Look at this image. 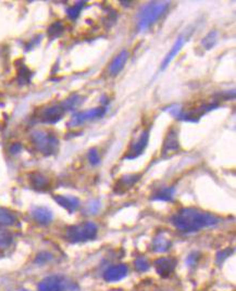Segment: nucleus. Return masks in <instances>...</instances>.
<instances>
[{
  "label": "nucleus",
  "mask_w": 236,
  "mask_h": 291,
  "mask_svg": "<svg viewBox=\"0 0 236 291\" xmlns=\"http://www.w3.org/2000/svg\"><path fill=\"white\" fill-rule=\"evenodd\" d=\"M171 223L179 231L189 234L213 227L220 223V218L199 209L183 208L171 217Z\"/></svg>",
  "instance_id": "obj_1"
},
{
  "label": "nucleus",
  "mask_w": 236,
  "mask_h": 291,
  "mask_svg": "<svg viewBox=\"0 0 236 291\" xmlns=\"http://www.w3.org/2000/svg\"><path fill=\"white\" fill-rule=\"evenodd\" d=\"M169 3H151L142 8L137 15V30L143 32L155 24L167 12Z\"/></svg>",
  "instance_id": "obj_2"
},
{
  "label": "nucleus",
  "mask_w": 236,
  "mask_h": 291,
  "mask_svg": "<svg viewBox=\"0 0 236 291\" xmlns=\"http://www.w3.org/2000/svg\"><path fill=\"white\" fill-rule=\"evenodd\" d=\"M31 142L44 155H52L57 153L59 148L58 138L47 130L36 129L31 133Z\"/></svg>",
  "instance_id": "obj_3"
},
{
  "label": "nucleus",
  "mask_w": 236,
  "mask_h": 291,
  "mask_svg": "<svg viewBox=\"0 0 236 291\" xmlns=\"http://www.w3.org/2000/svg\"><path fill=\"white\" fill-rule=\"evenodd\" d=\"M98 227L93 222H85L78 225L70 226L66 232L67 240L72 243L93 240L97 236Z\"/></svg>",
  "instance_id": "obj_4"
},
{
  "label": "nucleus",
  "mask_w": 236,
  "mask_h": 291,
  "mask_svg": "<svg viewBox=\"0 0 236 291\" xmlns=\"http://www.w3.org/2000/svg\"><path fill=\"white\" fill-rule=\"evenodd\" d=\"M73 288V283L62 275H50L40 280L38 291H68Z\"/></svg>",
  "instance_id": "obj_5"
},
{
  "label": "nucleus",
  "mask_w": 236,
  "mask_h": 291,
  "mask_svg": "<svg viewBox=\"0 0 236 291\" xmlns=\"http://www.w3.org/2000/svg\"><path fill=\"white\" fill-rule=\"evenodd\" d=\"M180 151V142H179V130L176 127H171L167 135L164 137L162 145V156L168 158L176 154Z\"/></svg>",
  "instance_id": "obj_6"
},
{
  "label": "nucleus",
  "mask_w": 236,
  "mask_h": 291,
  "mask_svg": "<svg viewBox=\"0 0 236 291\" xmlns=\"http://www.w3.org/2000/svg\"><path fill=\"white\" fill-rule=\"evenodd\" d=\"M104 113H106V109L101 108V107L76 113V114H74L73 118L71 119V121L69 122V126H72V127L78 126L81 124H84V123H86V122L100 119L104 116Z\"/></svg>",
  "instance_id": "obj_7"
},
{
  "label": "nucleus",
  "mask_w": 236,
  "mask_h": 291,
  "mask_svg": "<svg viewBox=\"0 0 236 291\" xmlns=\"http://www.w3.org/2000/svg\"><path fill=\"white\" fill-rule=\"evenodd\" d=\"M148 140H149V130H144L141 133L135 142L130 146L128 150H127V153L125 155L126 160H133V159H136L137 156L141 155L145 148L147 147L148 144Z\"/></svg>",
  "instance_id": "obj_8"
},
{
  "label": "nucleus",
  "mask_w": 236,
  "mask_h": 291,
  "mask_svg": "<svg viewBox=\"0 0 236 291\" xmlns=\"http://www.w3.org/2000/svg\"><path fill=\"white\" fill-rule=\"evenodd\" d=\"M66 111L67 110L65 109L62 103L51 105V107L46 108L40 113L39 119L42 123H46V124H55V123L62 119Z\"/></svg>",
  "instance_id": "obj_9"
},
{
  "label": "nucleus",
  "mask_w": 236,
  "mask_h": 291,
  "mask_svg": "<svg viewBox=\"0 0 236 291\" xmlns=\"http://www.w3.org/2000/svg\"><path fill=\"white\" fill-rule=\"evenodd\" d=\"M189 36V34L188 32L184 33V34H182L180 35V36L177 38L176 42L173 43V46L171 48V50L169 51V54L165 56V58L163 59L162 61V63H161V70H165L169 64L172 62V60L176 58L178 55H179V52L181 51V49L183 48V46L185 45V42L187 41V38Z\"/></svg>",
  "instance_id": "obj_10"
},
{
  "label": "nucleus",
  "mask_w": 236,
  "mask_h": 291,
  "mask_svg": "<svg viewBox=\"0 0 236 291\" xmlns=\"http://www.w3.org/2000/svg\"><path fill=\"white\" fill-rule=\"evenodd\" d=\"M127 273L128 268L125 264H117V265H112L106 270L103 273V279L108 283H116V281L125 278Z\"/></svg>",
  "instance_id": "obj_11"
},
{
  "label": "nucleus",
  "mask_w": 236,
  "mask_h": 291,
  "mask_svg": "<svg viewBox=\"0 0 236 291\" xmlns=\"http://www.w3.org/2000/svg\"><path fill=\"white\" fill-rule=\"evenodd\" d=\"M155 268L157 274L163 278L169 277L174 272L177 265V261L172 258H160L155 261Z\"/></svg>",
  "instance_id": "obj_12"
},
{
  "label": "nucleus",
  "mask_w": 236,
  "mask_h": 291,
  "mask_svg": "<svg viewBox=\"0 0 236 291\" xmlns=\"http://www.w3.org/2000/svg\"><path fill=\"white\" fill-rule=\"evenodd\" d=\"M139 178H141V174H128L122 176L116 184L115 191L117 193H124L130 188H132Z\"/></svg>",
  "instance_id": "obj_13"
},
{
  "label": "nucleus",
  "mask_w": 236,
  "mask_h": 291,
  "mask_svg": "<svg viewBox=\"0 0 236 291\" xmlns=\"http://www.w3.org/2000/svg\"><path fill=\"white\" fill-rule=\"evenodd\" d=\"M54 200L57 204L66 209L69 213H73L75 211L80 208L81 202L78 200V198L74 196H63V195H57L54 197Z\"/></svg>",
  "instance_id": "obj_14"
},
{
  "label": "nucleus",
  "mask_w": 236,
  "mask_h": 291,
  "mask_svg": "<svg viewBox=\"0 0 236 291\" xmlns=\"http://www.w3.org/2000/svg\"><path fill=\"white\" fill-rule=\"evenodd\" d=\"M128 57H130L128 51L127 50H122L120 54L112 60V62L110 63L109 69H108L109 74L111 76H117L125 66L127 60H128Z\"/></svg>",
  "instance_id": "obj_15"
},
{
  "label": "nucleus",
  "mask_w": 236,
  "mask_h": 291,
  "mask_svg": "<svg viewBox=\"0 0 236 291\" xmlns=\"http://www.w3.org/2000/svg\"><path fill=\"white\" fill-rule=\"evenodd\" d=\"M31 214L35 222H37L40 225H48L54 218V214L46 207H35L32 210Z\"/></svg>",
  "instance_id": "obj_16"
},
{
  "label": "nucleus",
  "mask_w": 236,
  "mask_h": 291,
  "mask_svg": "<svg viewBox=\"0 0 236 291\" xmlns=\"http://www.w3.org/2000/svg\"><path fill=\"white\" fill-rule=\"evenodd\" d=\"M152 245H153V250L155 252L163 253V252H167L168 250H170L171 245H172V241L167 233L161 232L154 238Z\"/></svg>",
  "instance_id": "obj_17"
},
{
  "label": "nucleus",
  "mask_w": 236,
  "mask_h": 291,
  "mask_svg": "<svg viewBox=\"0 0 236 291\" xmlns=\"http://www.w3.org/2000/svg\"><path fill=\"white\" fill-rule=\"evenodd\" d=\"M30 184L34 189L45 190L49 187L50 182L47 176H45L39 172H34L30 175Z\"/></svg>",
  "instance_id": "obj_18"
},
{
  "label": "nucleus",
  "mask_w": 236,
  "mask_h": 291,
  "mask_svg": "<svg viewBox=\"0 0 236 291\" xmlns=\"http://www.w3.org/2000/svg\"><path fill=\"white\" fill-rule=\"evenodd\" d=\"M174 195H176V188L165 187L157 191L152 199L156 201H172Z\"/></svg>",
  "instance_id": "obj_19"
},
{
  "label": "nucleus",
  "mask_w": 236,
  "mask_h": 291,
  "mask_svg": "<svg viewBox=\"0 0 236 291\" xmlns=\"http://www.w3.org/2000/svg\"><path fill=\"white\" fill-rule=\"evenodd\" d=\"M16 222V216L8 209L0 208V225L12 226Z\"/></svg>",
  "instance_id": "obj_20"
},
{
  "label": "nucleus",
  "mask_w": 236,
  "mask_h": 291,
  "mask_svg": "<svg viewBox=\"0 0 236 291\" xmlns=\"http://www.w3.org/2000/svg\"><path fill=\"white\" fill-rule=\"evenodd\" d=\"M13 241V235L7 229L0 228V249H6L10 247Z\"/></svg>",
  "instance_id": "obj_21"
},
{
  "label": "nucleus",
  "mask_w": 236,
  "mask_h": 291,
  "mask_svg": "<svg viewBox=\"0 0 236 291\" xmlns=\"http://www.w3.org/2000/svg\"><path fill=\"white\" fill-rule=\"evenodd\" d=\"M218 40V33L216 31H212L210 33H208L206 36L202 40V46L206 49L209 50L211 49Z\"/></svg>",
  "instance_id": "obj_22"
},
{
  "label": "nucleus",
  "mask_w": 236,
  "mask_h": 291,
  "mask_svg": "<svg viewBox=\"0 0 236 291\" xmlns=\"http://www.w3.org/2000/svg\"><path fill=\"white\" fill-rule=\"evenodd\" d=\"M65 26L61 22H55L54 24H51L48 29V35L50 38H55L60 36L61 34L63 33Z\"/></svg>",
  "instance_id": "obj_23"
},
{
  "label": "nucleus",
  "mask_w": 236,
  "mask_h": 291,
  "mask_svg": "<svg viewBox=\"0 0 236 291\" xmlns=\"http://www.w3.org/2000/svg\"><path fill=\"white\" fill-rule=\"evenodd\" d=\"M84 5H85L84 2H80V3L75 4L74 6L68 8V9H67V14H68V16L70 17V19H71V20H75L76 17H77L78 15H80V13H81V11H82V9H83Z\"/></svg>",
  "instance_id": "obj_24"
},
{
  "label": "nucleus",
  "mask_w": 236,
  "mask_h": 291,
  "mask_svg": "<svg viewBox=\"0 0 236 291\" xmlns=\"http://www.w3.org/2000/svg\"><path fill=\"white\" fill-rule=\"evenodd\" d=\"M52 259H54V255H52L48 251H42L37 254L36 259H35V263L38 264V265H44V264L49 263Z\"/></svg>",
  "instance_id": "obj_25"
},
{
  "label": "nucleus",
  "mask_w": 236,
  "mask_h": 291,
  "mask_svg": "<svg viewBox=\"0 0 236 291\" xmlns=\"http://www.w3.org/2000/svg\"><path fill=\"white\" fill-rule=\"evenodd\" d=\"M149 267H151V264L145 257H139L135 260V268L138 272L144 273V272L149 270Z\"/></svg>",
  "instance_id": "obj_26"
},
{
  "label": "nucleus",
  "mask_w": 236,
  "mask_h": 291,
  "mask_svg": "<svg viewBox=\"0 0 236 291\" xmlns=\"http://www.w3.org/2000/svg\"><path fill=\"white\" fill-rule=\"evenodd\" d=\"M31 71L25 65H21L19 70V82L22 84H26L31 81Z\"/></svg>",
  "instance_id": "obj_27"
},
{
  "label": "nucleus",
  "mask_w": 236,
  "mask_h": 291,
  "mask_svg": "<svg viewBox=\"0 0 236 291\" xmlns=\"http://www.w3.org/2000/svg\"><path fill=\"white\" fill-rule=\"evenodd\" d=\"M80 102H81V97L75 95V96H72L71 98L67 99V100L62 103V105H63L66 110H72V109H74L75 107H77L78 103H80Z\"/></svg>",
  "instance_id": "obj_28"
},
{
  "label": "nucleus",
  "mask_w": 236,
  "mask_h": 291,
  "mask_svg": "<svg viewBox=\"0 0 236 291\" xmlns=\"http://www.w3.org/2000/svg\"><path fill=\"white\" fill-rule=\"evenodd\" d=\"M89 161L92 165L96 166L100 163V155L98 150L96 148H92L89 151Z\"/></svg>",
  "instance_id": "obj_29"
},
{
  "label": "nucleus",
  "mask_w": 236,
  "mask_h": 291,
  "mask_svg": "<svg viewBox=\"0 0 236 291\" xmlns=\"http://www.w3.org/2000/svg\"><path fill=\"white\" fill-rule=\"evenodd\" d=\"M199 258H200V254L198 252H193V253H190L188 255L186 262H187V264H188L189 266H194V265H196V264H197Z\"/></svg>",
  "instance_id": "obj_30"
},
{
  "label": "nucleus",
  "mask_w": 236,
  "mask_h": 291,
  "mask_svg": "<svg viewBox=\"0 0 236 291\" xmlns=\"http://www.w3.org/2000/svg\"><path fill=\"white\" fill-rule=\"evenodd\" d=\"M99 208H100L99 201H92L89 205V207H87V212H89L90 214H96L98 212Z\"/></svg>",
  "instance_id": "obj_31"
},
{
  "label": "nucleus",
  "mask_w": 236,
  "mask_h": 291,
  "mask_svg": "<svg viewBox=\"0 0 236 291\" xmlns=\"http://www.w3.org/2000/svg\"><path fill=\"white\" fill-rule=\"evenodd\" d=\"M21 150H22V145L20 143H14L10 146V148H9V151H10L11 154L19 153L21 152Z\"/></svg>",
  "instance_id": "obj_32"
},
{
  "label": "nucleus",
  "mask_w": 236,
  "mask_h": 291,
  "mask_svg": "<svg viewBox=\"0 0 236 291\" xmlns=\"http://www.w3.org/2000/svg\"><path fill=\"white\" fill-rule=\"evenodd\" d=\"M230 254H231V250H230V249H226V250H224V251L219 252V253H218V257H217L218 262H219V263L222 262L223 260H225L226 258H228Z\"/></svg>",
  "instance_id": "obj_33"
},
{
  "label": "nucleus",
  "mask_w": 236,
  "mask_h": 291,
  "mask_svg": "<svg viewBox=\"0 0 236 291\" xmlns=\"http://www.w3.org/2000/svg\"><path fill=\"white\" fill-rule=\"evenodd\" d=\"M20 291H30V290L29 289H21Z\"/></svg>",
  "instance_id": "obj_34"
}]
</instances>
